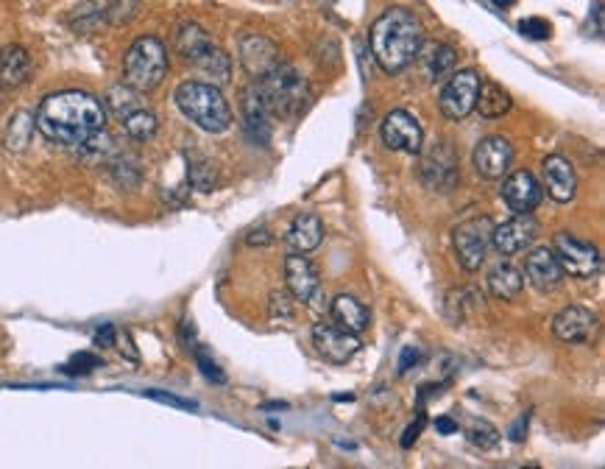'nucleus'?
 Masks as SVG:
<instances>
[{
    "label": "nucleus",
    "instance_id": "1",
    "mask_svg": "<svg viewBox=\"0 0 605 469\" xmlns=\"http://www.w3.org/2000/svg\"><path fill=\"white\" fill-rule=\"evenodd\" d=\"M104 123V104L95 95L81 90L48 95L34 118V126L45 140L65 148H84L95 134L104 132Z\"/></svg>",
    "mask_w": 605,
    "mask_h": 469
},
{
    "label": "nucleus",
    "instance_id": "2",
    "mask_svg": "<svg viewBox=\"0 0 605 469\" xmlns=\"http://www.w3.org/2000/svg\"><path fill=\"white\" fill-rule=\"evenodd\" d=\"M371 54L385 73H402L419 56L424 26L410 9H388L371 26Z\"/></svg>",
    "mask_w": 605,
    "mask_h": 469
},
{
    "label": "nucleus",
    "instance_id": "3",
    "mask_svg": "<svg viewBox=\"0 0 605 469\" xmlns=\"http://www.w3.org/2000/svg\"><path fill=\"white\" fill-rule=\"evenodd\" d=\"M173 101H176V107L187 121H193L204 132L221 134L232 123V109L226 104L224 93L210 81H185V84H179Z\"/></svg>",
    "mask_w": 605,
    "mask_h": 469
},
{
    "label": "nucleus",
    "instance_id": "4",
    "mask_svg": "<svg viewBox=\"0 0 605 469\" xmlns=\"http://www.w3.org/2000/svg\"><path fill=\"white\" fill-rule=\"evenodd\" d=\"M254 90L271 118H296L313 98L307 79L288 65H277L271 73H265L263 79L254 84Z\"/></svg>",
    "mask_w": 605,
    "mask_h": 469
},
{
    "label": "nucleus",
    "instance_id": "5",
    "mask_svg": "<svg viewBox=\"0 0 605 469\" xmlns=\"http://www.w3.org/2000/svg\"><path fill=\"white\" fill-rule=\"evenodd\" d=\"M168 73V48L157 37H140L123 56V79L129 87L148 93L157 90Z\"/></svg>",
    "mask_w": 605,
    "mask_h": 469
},
{
    "label": "nucleus",
    "instance_id": "6",
    "mask_svg": "<svg viewBox=\"0 0 605 469\" xmlns=\"http://www.w3.org/2000/svg\"><path fill=\"white\" fill-rule=\"evenodd\" d=\"M176 45L185 56L190 65L196 67L198 73H204L210 81H218L224 84L229 81V70H232V62L229 56L210 40V34L204 31L196 23H185L176 34Z\"/></svg>",
    "mask_w": 605,
    "mask_h": 469
},
{
    "label": "nucleus",
    "instance_id": "7",
    "mask_svg": "<svg viewBox=\"0 0 605 469\" xmlns=\"http://www.w3.org/2000/svg\"><path fill=\"white\" fill-rule=\"evenodd\" d=\"M553 255L564 268V274L575 277V280H592V277L600 274V266H603L600 249L594 243H586L575 238V235H569V232L555 235Z\"/></svg>",
    "mask_w": 605,
    "mask_h": 469
},
{
    "label": "nucleus",
    "instance_id": "8",
    "mask_svg": "<svg viewBox=\"0 0 605 469\" xmlns=\"http://www.w3.org/2000/svg\"><path fill=\"white\" fill-rule=\"evenodd\" d=\"M491 232H494V224L488 215H477V218H469L455 227L452 232V243H455V255H458V263H461L466 271H477L486 260L488 246H491Z\"/></svg>",
    "mask_w": 605,
    "mask_h": 469
},
{
    "label": "nucleus",
    "instance_id": "9",
    "mask_svg": "<svg viewBox=\"0 0 605 469\" xmlns=\"http://www.w3.org/2000/svg\"><path fill=\"white\" fill-rule=\"evenodd\" d=\"M480 73L474 70H461L444 84V90L438 95V109L449 121H463L474 109L477 90H480Z\"/></svg>",
    "mask_w": 605,
    "mask_h": 469
},
{
    "label": "nucleus",
    "instance_id": "10",
    "mask_svg": "<svg viewBox=\"0 0 605 469\" xmlns=\"http://www.w3.org/2000/svg\"><path fill=\"white\" fill-rule=\"evenodd\" d=\"M382 143L391 151H405V154H419L424 146V132H421L419 121L405 112V109H394L382 118L380 126Z\"/></svg>",
    "mask_w": 605,
    "mask_h": 469
},
{
    "label": "nucleus",
    "instance_id": "11",
    "mask_svg": "<svg viewBox=\"0 0 605 469\" xmlns=\"http://www.w3.org/2000/svg\"><path fill=\"white\" fill-rule=\"evenodd\" d=\"M539 238V224L530 213H516L511 221H505L500 227H494L491 232V246L500 252V255L511 257L525 252L530 243Z\"/></svg>",
    "mask_w": 605,
    "mask_h": 469
},
{
    "label": "nucleus",
    "instance_id": "12",
    "mask_svg": "<svg viewBox=\"0 0 605 469\" xmlns=\"http://www.w3.org/2000/svg\"><path fill=\"white\" fill-rule=\"evenodd\" d=\"M313 344H316L318 355L329 363H349L360 349V338L355 333H346L338 324L321 322L313 327Z\"/></svg>",
    "mask_w": 605,
    "mask_h": 469
},
{
    "label": "nucleus",
    "instance_id": "13",
    "mask_svg": "<svg viewBox=\"0 0 605 469\" xmlns=\"http://www.w3.org/2000/svg\"><path fill=\"white\" fill-rule=\"evenodd\" d=\"M421 179L433 190H449L458 182V157L449 143H435V148L421 157Z\"/></svg>",
    "mask_w": 605,
    "mask_h": 469
},
{
    "label": "nucleus",
    "instance_id": "14",
    "mask_svg": "<svg viewBox=\"0 0 605 469\" xmlns=\"http://www.w3.org/2000/svg\"><path fill=\"white\" fill-rule=\"evenodd\" d=\"M513 160V146L500 137V134H491L486 140H480L474 148V171L483 176V179H502L508 174Z\"/></svg>",
    "mask_w": 605,
    "mask_h": 469
},
{
    "label": "nucleus",
    "instance_id": "15",
    "mask_svg": "<svg viewBox=\"0 0 605 469\" xmlns=\"http://www.w3.org/2000/svg\"><path fill=\"white\" fill-rule=\"evenodd\" d=\"M285 282H288L290 296L302 305H313L321 299V282H318L316 266L304 255H293L285 260Z\"/></svg>",
    "mask_w": 605,
    "mask_h": 469
},
{
    "label": "nucleus",
    "instance_id": "16",
    "mask_svg": "<svg viewBox=\"0 0 605 469\" xmlns=\"http://www.w3.org/2000/svg\"><path fill=\"white\" fill-rule=\"evenodd\" d=\"M594 327H597L594 310L580 308V305L564 308L553 319L555 338L564 341V344H583V341H589L594 333Z\"/></svg>",
    "mask_w": 605,
    "mask_h": 469
},
{
    "label": "nucleus",
    "instance_id": "17",
    "mask_svg": "<svg viewBox=\"0 0 605 469\" xmlns=\"http://www.w3.org/2000/svg\"><path fill=\"white\" fill-rule=\"evenodd\" d=\"M240 62L246 67L249 76L263 79L265 73H271L279 62V48L271 40H265L260 34H246L240 40Z\"/></svg>",
    "mask_w": 605,
    "mask_h": 469
},
{
    "label": "nucleus",
    "instance_id": "18",
    "mask_svg": "<svg viewBox=\"0 0 605 469\" xmlns=\"http://www.w3.org/2000/svg\"><path fill=\"white\" fill-rule=\"evenodd\" d=\"M541 196H544V190L530 171H516L502 185V199L513 213H533L541 204Z\"/></svg>",
    "mask_w": 605,
    "mask_h": 469
},
{
    "label": "nucleus",
    "instance_id": "19",
    "mask_svg": "<svg viewBox=\"0 0 605 469\" xmlns=\"http://www.w3.org/2000/svg\"><path fill=\"white\" fill-rule=\"evenodd\" d=\"M525 277L536 291L547 294L564 282V268L555 260L553 249H533L525 257Z\"/></svg>",
    "mask_w": 605,
    "mask_h": 469
},
{
    "label": "nucleus",
    "instance_id": "20",
    "mask_svg": "<svg viewBox=\"0 0 605 469\" xmlns=\"http://www.w3.org/2000/svg\"><path fill=\"white\" fill-rule=\"evenodd\" d=\"M544 185H547V193H550V199L566 201L575 199V193H578V176H575V168H572V162L561 157V154H553V157H547L544 160Z\"/></svg>",
    "mask_w": 605,
    "mask_h": 469
},
{
    "label": "nucleus",
    "instance_id": "21",
    "mask_svg": "<svg viewBox=\"0 0 605 469\" xmlns=\"http://www.w3.org/2000/svg\"><path fill=\"white\" fill-rule=\"evenodd\" d=\"M288 246L296 252V255H307L321 246L324 241V224L316 213H302L293 218V224L288 229Z\"/></svg>",
    "mask_w": 605,
    "mask_h": 469
},
{
    "label": "nucleus",
    "instance_id": "22",
    "mask_svg": "<svg viewBox=\"0 0 605 469\" xmlns=\"http://www.w3.org/2000/svg\"><path fill=\"white\" fill-rule=\"evenodd\" d=\"M31 79V56L20 45H6L0 51V87L14 90Z\"/></svg>",
    "mask_w": 605,
    "mask_h": 469
},
{
    "label": "nucleus",
    "instance_id": "23",
    "mask_svg": "<svg viewBox=\"0 0 605 469\" xmlns=\"http://www.w3.org/2000/svg\"><path fill=\"white\" fill-rule=\"evenodd\" d=\"M329 313H332V322L338 324L341 330H346V333L360 335L369 327V310L363 308V302H357L355 296H335L332 305H329Z\"/></svg>",
    "mask_w": 605,
    "mask_h": 469
},
{
    "label": "nucleus",
    "instance_id": "24",
    "mask_svg": "<svg viewBox=\"0 0 605 469\" xmlns=\"http://www.w3.org/2000/svg\"><path fill=\"white\" fill-rule=\"evenodd\" d=\"M243 121H246V132L257 140V143H268V137H271V115H268V109L260 101V95L254 87L249 90H243Z\"/></svg>",
    "mask_w": 605,
    "mask_h": 469
},
{
    "label": "nucleus",
    "instance_id": "25",
    "mask_svg": "<svg viewBox=\"0 0 605 469\" xmlns=\"http://www.w3.org/2000/svg\"><path fill=\"white\" fill-rule=\"evenodd\" d=\"M522 288H525V274L516 266L500 263V266L491 268V274H488V291L497 296V299L513 302L516 296L522 294Z\"/></svg>",
    "mask_w": 605,
    "mask_h": 469
},
{
    "label": "nucleus",
    "instance_id": "26",
    "mask_svg": "<svg viewBox=\"0 0 605 469\" xmlns=\"http://www.w3.org/2000/svg\"><path fill=\"white\" fill-rule=\"evenodd\" d=\"M474 107L480 109L483 118H502L511 109V95H508V90H502L500 84H494V81H480Z\"/></svg>",
    "mask_w": 605,
    "mask_h": 469
},
{
    "label": "nucleus",
    "instance_id": "27",
    "mask_svg": "<svg viewBox=\"0 0 605 469\" xmlns=\"http://www.w3.org/2000/svg\"><path fill=\"white\" fill-rule=\"evenodd\" d=\"M458 62V51L452 45H444V42H435L427 48V56H424V67L430 73V79H441L444 73H449Z\"/></svg>",
    "mask_w": 605,
    "mask_h": 469
},
{
    "label": "nucleus",
    "instance_id": "28",
    "mask_svg": "<svg viewBox=\"0 0 605 469\" xmlns=\"http://www.w3.org/2000/svg\"><path fill=\"white\" fill-rule=\"evenodd\" d=\"M123 126H126V132L132 134L134 140H151L159 129V121L154 112H148V109H134L132 115H126L123 118Z\"/></svg>",
    "mask_w": 605,
    "mask_h": 469
},
{
    "label": "nucleus",
    "instance_id": "29",
    "mask_svg": "<svg viewBox=\"0 0 605 469\" xmlns=\"http://www.w3.org/2000/svg\"><path fill=\"white\" fill-rule=\"evenodd\" d=\"M31 129H34V118L28 112H17L14 121L9 123V129H6V146L12 151H23L28 146Z\"/></svg>",
    "mask_w": 605,
    "mask_h": 469
},
{
    "label": "nucleus",
    "instance_id": "30",
    "mask_svg": "<svg viewBox=\"0 0 605 469\" xmlns=\"http://www.w3.org/2000/svg\"><path fill=\"white\" fill-rule=\"evenodd\" d=\"M466 436L480 450H491V447H497V442H500V430L494 428V425H488L486 419H474L469 430H466Z\"/></svg>",
    "mask_w": 605,
    "mask_h": 469
},
{
    "label": "nucleus",
    "instance_id": "31",
    "mask_svg": "<svg viewBox=\"0 0 605 469\" xmlns=\"http://www.w3.org/2000/svg\"><path fill=\"white\" fill-rule=\"evenodd\" d=\"M140 90H134V87H115L109 98H112V109L118 112L120 118H126V115H132L134 109H140V98H137Z\"/></svg>",
    "mask_w": 605,
    "mask_h": 469
},
{
    "label": "nucleus",
    "instance_id": "32",
    "mask_svg": "<svg viewBox=\"0 0 605 469\" xmlns=\"http://www.w3.org/2000/svg\"><path fill=\"white\" fill-rule=\"evenodd\" d=\"M519 31L530 37V40H550V34H553V26L547 23V20H541V17H527L519 23Z\"/></svg>",
    "mask_w": 605,
    "mask_h": 469
},
{
    "label": "nucleus",
    "instance_id": "33",
    "mask_svg": "<svg viewBox=\"0 0 605 469\" xmlns=\"http://www.w3.org/2000/svg\"><path fill=\"white\" fill-rule=\"evenodd\" d=\"M101 366V358H95V355H90V352H79V355H73L70 358V363L65 366L67 375H90L93 369H98Z\"/></svg>",
    "mask_w": 605,
    "mask_h": 469
},
{
    "label": "nucleus",
    "instance_id": "34",
    "mask_svg": "<svg viewBox=\"0 0 605 469\" xmlns=\"http://www.w3.org/2000/svg\"><path fill=\"white\" fill-rule=\"evenodd\" d=\"M279 322H288L293 319V305H290L288 294H282V291H274L271 294V319H277Z\"/></svg>",
    "mask_w": 605,
    "mask_h": 469
},
{
    "label": "nucleus",
    "instance_id": "35",
    "mask_svg": "<svg viewBox=\"0 0 605 469\" xmlns=\"http://www.w3.org/2000/svg\"><path fill=\"white\" fill-rule=\"evenodd\" d=\"M198 366H201V375L212 380V383H224L226 375L218 369V363L210 361V355L207 352H198Z\"/></svg>",
    "mask_w": 605,
    "mask_h": 469
},
{
    "label": "nucleus",
    "instance_id": "36",
    "mask_svg": "<svg viewBox=\"0 0 605 469\" xmlns=\"http://www.w3.org/2000/svg\"><path fill=\"white\" fill-rule=\"evenodd\" d=\"M145 397L165 402V405H173V408H185V411H196L198 408L193 400H182V397H173V394H165V391H145Z\"/></svg>",
    "mask_w": 605,
    "mask_h": 469
},
{
    "label": "nucleus",
    "instance_id": "37",
    "mask_svg": "<svg viewBox=\"0 0 605 469\" xmlns=\"http://www.w3.org/2000/svg\"><path fill=\"white\" fill-rule=\"evenodd\" d=\"M95 344H98V347H112V344H115V327H112V324H104V327L95 333Z\"/></svg>",
    "mask_w": 605,
    "mask_h": 469
},
{
    "label": "nucleus",
    "instance_id": "38",
    "mask_svg": "<svg viewBox=\"0 0 605 469\" xmlns=\"http://www.w3.org/2000/svg\"><path fill=\"white\" fill-rule=\"evenodd\" d=\"M421 428H424V416H419V419H416V425H410V428L405 430V439H402V447H410V444L416 442V439H419Z\"/></svg>",
    "mask_w": 605,
    "mask_h": 469
},
{
    "label": "nucleus",
    "instance_id": "39",
    "mask_svg": "<svg viewBox=\"0 0 605 469\" xmlns=\"http://www.w3.org/2000/svg\"><path fill=\"white\" fill-rule=\"evenodd\" d=\"M435 430L438 433H458V422H452L449 416H441V419H435Z\"/></svg>",
    "mask_w": 605,
    "mask_h": 469
},
{
    "label": "nucleus",
    "instance_id": "40",
    "mask_svg": "<svg viewBox=\"0 0 605 469\" xmlns=\"http://www.w3.org/2000/svg\"><path fill=\"white\" fill-rule=\"evenodd\" d=\"M527 433V416H519V422L511 428V439L513 442H522Z\"/></svg>",
    "mask_w": 605,
    "mask_h": 469
},
{
    "label": "nucleus",
    "instance_id": "41",
    "mask_svg": "<svg viewBox=\"0 0 605 469\" xmlns=\"http://www.w3.org/2000/svg\"><path fill=\"white\" fill-rule=\"evenodd\" d=\"M410 363H416V349L405 347V352H402V361H399V372H402V375L408 372Z\"/></svg>",
    "mask_w": 605,
    "mask_h": 469
},
{
    "label": "nucleus",
    "instance_id": "42",
    "mask_svg": "<svg viewBox=\"0 0 605 469\" xmlns=\"http://www.w3.org/2000/svg\"><path fill=\"white\" fill-rule=\"evenodd\" d=\"M494 6H502V9H508V6H513V0H494Z\"/></svg>",
    "mask_w": 605,
    "mask_h": 469
}]
</instances>
